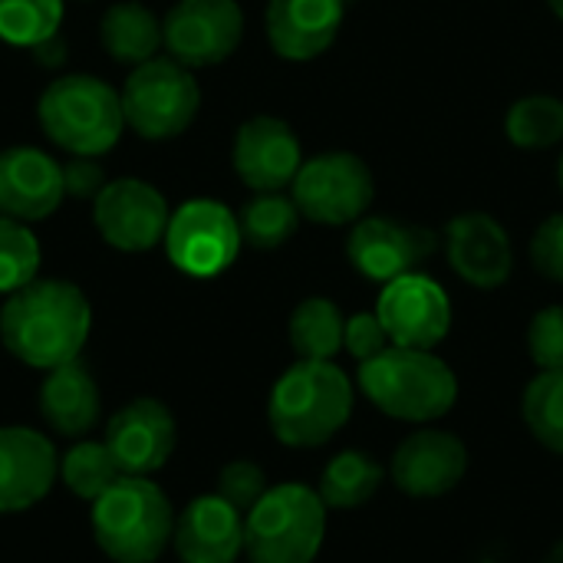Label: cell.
I'll list each match as a JSON object with an SVG mask.
<instances>
[{"label": "cell", "instance_id": "277c9868", "mask_svg": "<svg viewBox=\"0 0 563 563\" xmlns=\"http://www.w3.org/2000/svg\"><path fill=\"white\" fill-rule=\"evenodd\" d=\"M92 538L109 561L155 563L175 538V508L155 482L122 475L92 501Z\"/></svg>", "mask_w": 563, "mask_h": 563}, {"label": "cell", "instance_id": "9c48e42d", "mask_svg": "<svg viewBox=\"0 0 563 563\" xmlns=\"http://www.w3.org/2000/svg\"><path fill=\"white\" fill-rule=\"evenodd\" d=\"M168 261L188 277H218L224 274L244 244L238 214L211 198L185 201L168 218L165 231Z\"/></svg>", "mask_w": 563, "mask_h": 563}, {"label": "cell", "instance_id": "484cf974", "mask_svg": "<svg viewBox=\"0 0 563 563\" xmlns=\"http://www.w3.org/2000/svg\"><path fill=\"white\" fill-rule=\"evenodd\" d=\"M300 218L303 214L294 205V198H287L280 191H257V198H251L241 208L238 224H241L244 244H251L257 251H274V247H284L297 234Z\"/></svg>", "mask_w": 563, "mask_h": 563}, {"label": "cell", "instance_id": "5b68a950", "mask_svg": "<svg viewBox=\"0 0 563 563\" xmlns=\"http://www.w3.org/2000/svg\"><path fill=\"white\" fill-rule=\"evenodd\" d=\"M40 125L69 155H106L125 132L119 92L86 73L53 79L36 106Z\"/></svg>", "mask_w": 563, "mask_h": 563}, {"label": "cell", "instance_id": "52a82bcc", "mask_svg": "<svg viewBox=\"0 0 563 563\" xmlns=\"http://www.w3.org/2000/svg\"><path fill=\"white\" fill-rule=\"evenodd\" d=\"M119 99L125 125L148 142L181 135L201 109L198 79L172 56H155L142 66H132Z\"/></svg>", "mask_w": 563, "mask_h": 563}, {"label": "cell", "instance_id": "ffe728a7", "mask_svg": "<svg viewBox=\"0 0 563 563\" xmlns=\"http://www.w3.org/2000/svg\"><path fill=\"white\" fill-rule=\"evenodd\" d=\"M343 0H271L264 13L267 43L280 59H317L333 46L343 26Z\"/></svg>", "mask_w": 563, "mask_h": 563}, {"label": "cell", "instance_id": "603a6c76", "mask_svg": "<svg viewBox=\"0 0 563 563\" xmlns=\"http://www.w3.org/2000/svg\"><path fill=\"white\" fill-rule=\"evenodd\" d=\"M99 40L115 63L142 66L162 46V20L139 0H119L102 13Z\"/></svg>", "mask_w": 563, "mask_h": 563}, {"label": "cell", "instance_id": "2e32d148", "mask_svg": "<svg viewBox=\"0 0 563 563\" xmlns=\"http://www.w3.org/2000/svg\"><path fill=\"white\" fill-rule=\"evenodd\" d=\"M449 267L478 290H498L515 271V251L508 231L485 211H465L445 224Z\"/></svg>", "mask_w": 563, "mask_h": 563}, {"label": "cell", "instance_id": "8992f818", "mask_svg": "<svg viewBox=\"0 0 563 563\" xmlns=\"http://www.w3.org/2000/svg\"><path fill=\"white\" fill-rule=\"evenodd\" d=\"M327 538V505L317 488L287 482L244 515V554L251 563H313Z\"/></svg>", "mask_w": 563, "mask_h": 563}, {"label": "cell", "instance_id": "4fadbf2b", "mask_svg": "<svg viewBox=\"0 0 563 563\" xmlns=\"http://www.w3.org/2000/svg\"><path fill=\"white\" fill-rule=\"evenodd\" d=\"M439 247V238L429 228L406 224L383 214H366L353 224L346 238L350 264L376 284H389L402 274H412Z\"/></svg>", "mask_w": 563, "mask_h": 563}, {"label": "cell", "instance_id": "ac0fdd59", "mask_svg": "<svg viewBox=\"0 0 563 563\" xmlns=\"http://www.w3.org/2000/svg\"><path fill=\"white\" fill-rule=\"evenodd\" d=\"M468 472V449L459 435L422 429L409 435L393 455V482L412 498H442Z\"/></svg>", "mask_w": 563, "mask_h": 563}, {"label": "cell", "instance_id": "3957f363", "mask_svg": "<svg viewBox=\"0 0 563 563\" xmlns=\"http://www.w3.org/2000/svg\"><path fill=\"white\" fill-rule=\"evenodd\" d=\"M360 389L366 399L399 422H435L459 399V379L432 350L389 346L360 363Z\"/></svg>", "mask_w": 563, "mask_h": 563}, {"label": "cell", "instance_id": "4316f807", "mask_svg": "<svg viewBox=\"0 0 563 563\" xmlns=\"http://www.w3.org/2000/svg\"><path fill=\"white\" fill-rule=\"evenodd\" d=\"M505 135L518 148H551L563 139V99L558 96H525L505 115Z\"/></svg>", "mask_w": 563, "mask_h": 563}, {"label": "cell", "instance_id": "4dcf8cb0", "mask_svg": "<svg viewBox=\"0 0 563 563\" xmlns=\"http://www.w3.org/2000/svg\"><path fill=\"white\" fill-rule=\"evenodd\" d=\"M40 271V241L23 221L0 214V294H13L36 280Z\"/></svg>", "mask_w": 563, "mask_h": 563}, {"label": "cell", "instance_id": "f35d334b", "mask_svg": "<svg viewBox=\"0 0 563 563\" xmlns=\"http://www.w3.org/2000/svg\"><path fill=\"white\" fill-rule=\"evenodd\" d=\"M343 3H356V0H343Z\"/></svg>", "mask_w": 563, "mask_h": 563}, {"label": "cell", "instance_id": "7c38bea8", "mask_svg": "<svg viewBox=\"0 0 563 563\" xmlns=\"http://www.w3.org/2000/svg\"><path fill=\"white\" fill-rule=\"evenodd\" d=\"M376 317L383 320L393 346L435 350L452 330V300L439 280L412 271L383 284Z\"/></svg>", "mask_w": 563, "mask_h": 563}, {"label": "cell", "instance_id": "f546056e", "mask_svg": "<svg viewBox=\"0 0 563 563\" xmlns=\"http://www.w3.org/2000/svg\"><path fill=\"white\" fill-rule=\"evenodd\" d=\"M63 23V0H0V40L10 46H43Z\"/></svg>", "mask_w": 563, "mask_h": 563}, {"label": "cell", "instance_id": "e575fe53", "mask_svg": "<svg viewBox=\"0 0 563 563\" xmlns=\"http://www.w3.org/2000/svg\"><path fill=\"white\" fill-rule=\"evenodd\" d=\"M389 333L383 327V320L376 313H353L343 327V350L356 360L366 363L373 356H379L383 350H389Z\"/></svg>", "mask_w": 563, "mask_h": 563}, {"label": "cell", "instance_id": "d4e9b609", "mask_svg": "<svg viewBox=\"0 0 563 563\" xmlns=\"http://www.w3.org/2000/svg\"><path fill=\"white\" fill-rule=\"evenodd\" d=\"M383 485V468L369 452L350 449L330 459V465L320 475V488L317 495L323 498L327 508L346 511V508H360L366 505Z\"/></svg>", "mask_w": 563, "mask_h": 563}, {"label": "cell", "instance_id": "83f0119b", "mask_svg": "<svg viewBox=\"0 0 563 563\" xmlns=\"http://www.w3.org/2000/svg\"><path fill=\"white\" fill-rule=\"evenodd\" d=\"M521 412L531 435L554 455H563V369H541L528 383Z\"/></svg>", "mask_w": 563, "mask_h": 563}, {"label": "cell", "instance_id": "9a60e30c", "mask_svg": "<svg viewBox=\"0 0 563 563\" xmlns=\"http://www.w3.org/2000/svg\"><path fill=\"white\" fill-rule=\"evenodd\" d=\"M231 162L238 178L251 191H284L294 185L303 165V148L297 132L284 119L254 115L238 129Z\"/></svg>", "mask_w": 563, "mask_h": 563}, {"label": "cell", "instance_id": "5bb4252c", "mask_svg": "<svg viewBox=\"0 0 563 563\" xmlns=\"http://www.w3.org/2000/svg\"><path fill=\"white\" fill-rule=\"evenodd\" d=\"M102 442L112 452L122 475L148 478L172 459L178 445V426L165 402L132 399L109 419Z\"/></svg>", "mask_w": 563, "mask_h": 563}, {"label": "cell", "instance_id": "ba28073f", "mask_svg": "<svg viewBox=\"0 0 563 563\" xmlns=\"http://www.w3.org/2000/svg\"><path fill=\"white\" fill-rule=\"evenodd\" d=\"M290 198L307 221L343 228L366 218L376 198V181L360 155L323 152L300 165L290 185Z\"/></svg>", "mask_w": 563, "mask_h": 563}, {"label": "cell", "instance_id": "7402d4cb", "mask_svg": "<svg viewBox=\"0 0 563 563\" xmlns=\"http://www.w3.org/2000/svg\"><path fill=\"white\" fill-rule=\"evenodd\" d=\"M40 416L43 422L66 439L89 435L102 419V396L92 373L73 360L46 373L40 386Z\"/></svg>", "mask_w": 563, "mask_h": 563}, {"label": "cell", "instance_id": "7a4b0ae2", "mask_svg": "<svg viewBox=\"0 0 563 563\" xmlns=\"http://www.w3.org/2000/svg\"><path fill=\"white\" fill-rule=\"evenodd\" d=\"M353 416V383L333 360H297L271 389L267 419L290 449L327 445Z\"/></svg>", "mask_w": 563, "mask_h": 563}, {"label": "cell", "instance_id": "8fae6325", "mask_svg": "<svg viewBox=\"0 0 563 563\" xmlns=\"http://www.w3.org/2000/svg\"><path fill=\"white\" fill-rule=\"evenodd\" d=\"M168 218L172 211L165 195L142 178L106 181V188L92 198V224L99 238L125 254H142L162 244Z\"/></svg>", "mask_w": 563, "mask_h": 563}, {"label": "cell", "instance_id": "1f68e13d", "mask_svg": "<svg viewBox=\"0 0 563 563\" xmlns=\"http://www.w3.org/2000/svg\"><path fill=\"white\" fill-rule=\"evenodd\" d=\"M231 508H238L241 515H247L264 495H267V475L261 465L247 462V459H238V462H228L218 475V492Z\"/></svg>", "mask_w": 563, "mask_h": 563}, {"label": "cell", "instance_id": "e0dca14e", "mask_svg": "<svg viewBox=\"0 0 563 563\" xmlns=\"http://www.w3.org/2000/svg\"><path fill=\"white\" fill-rule=\"evenodd\" d=\"M59 475L53 442L26 426H0V515L40 505Z\"/></svg>", "mask_w": 563, "mask_h": 563}, {"label": "cell", "instance_id": "6da1fadb", "mask_svg": "<svg viewBox=\"0 0 563 563\" xmlns=\"http://www.w3.org/2000/svg\"><path fill=\"white\" fill-rule=\"evenodd\" d=\"M92 330L86 294L69 280H30L0 307V340L10 356L33 369L79 360Z\"/></svg>", "mask_w": 563, "mask_h": 563}, {"label": "cell", "instance_id": "cb8c5ba5", "mask_svg": "<svg viewBox=\"0 0 563 563\" xmlns=\"http://www.w3.org/2000/svg\"><path fill=\"white\" fill-rule=\"evenodd\" d=\"M343 313L327 297H307L294 307L287 336L300 360H333L343 350Z\"/></svg>", "mask_w": 563, "mask_h": 563}, {"label": "cell", "instance_id": "836d02e7", "mask_svg": "<svg viewBox=\"0 0 563 563\" xmlns=\"http://www.w3.org/2000/svg\"><path fill=\"white\" fill-rule=\"evenodd\" d=\"M531 264L541 277L563 284V211L541 221L531 238Z\"/></svg>", "mask_w": 563, "mask_h": 563}, {"label": "cell", "instance_id": "8d00e7d4", "mask_svg": "<svg viewBox=\"0 0 563 563\" xmlns=\"http://www.w3.org/2000/svg\"><path fill=\"white\" fill-rule=\"evenodd\" d=\"M548 3H551V10H554V13L563 20V0H548Z\"/></svg>", "mask_w": 563, "mask_h": 563}, {"label": "cell", "instance_id": "44dd1931", "mask_svg": "<svg viewBox=\"0 0 563 563\" xmlns=\"http://www.w3.org/2000/svg\"><path fill=\"white\" fill-rule=\"evenodd\" d=\"M172 548L181 563H234L244 554V515L221 495H201L175 518Z\"/></svg>", "mask_w": 563, "mask_h": 563}, {"label": "cell", "instance_id": "d590c367", "mask_svg": "<svg viewBox=\"0 0 563 563\" xmlns=\"http://www.w3.org/2000/svg\"><path fill=\"white\" fill-rule=\"evenodd\" d=\"M63 188L66 198H96L106 188V172L89 155H73L63 165Z\"/></svg>", "mask_w": 563, "mask_h": 563}, {"label": "cell", "instance_id": "74e56055", "mask_svg": "<svg viewBox=\"0 0 563 563\" xmlns=\"http://www.w3.org/2000/svg\"><path fill=\"white\" fill-rule=\"evenodd\" d=\"M558 181H561V191H563V155H561V162H558Z\"/></svg>", "mask_w": 563, "mask_h": 563}, {"label": "cell", "instance_id": "d6a6232c", "mask_svg": "<svg viewBox=\"0 0 563 563\" xmlns=\"http://www.w3.org/2000/svg\"><path fill=\"white\" fill-rule=\"evenodd\" d=\"M528 353L541 369H563V307H544L531 317Z\"/></svg>", "mask_w": 563, "mask_h": 563}, {"label": "cell", "instance_id": "d6986e66", "mask_svg": "<svg viewBox=\"0 0 563 563\" xmlns=\"http://www.w3.org/2000/svg\"><path fill=\"white\" fill-rule=\"evenodd\" d=\"M66 198L63 188V165L33 145H13L0 152V214L13 221H43L49 218L59 201Z\"/></svg>", "mask_w": 563, "mask_h": 563}, {"label": "cell", "instance_id": "f1b7e54d", "mask_svg": "<svg viewBox=\"0 0 563 563\" xmlns=\"http://www.w3.org/2000/svg\"><path fill=\"white\" fill-rule=\"evenodd\" d=\"M59 478H63V485H66L76 498H82V501L92 505L102 492H109V488L122 478V472H119L112 452L106 449V442L82 439V442H76V445L63 455V462H59Z\"/></svg>", "mask_w": 563, "mask_h": 563}, {"label": "cell", "instance_id": "30bf717a", "mask_svg": "<svg viewBox=\"0 0 563 563\" xmlns=\"http://www.w3.org/2000/svg\"><path fill=\"white\" fill-rule=\"evenodd\" d=\"M244 36L238 0H178L162 20V46L188 69L224 63Z\"/></svg>", "mask_w": 563, "mask_h": 563}]
</instances>
